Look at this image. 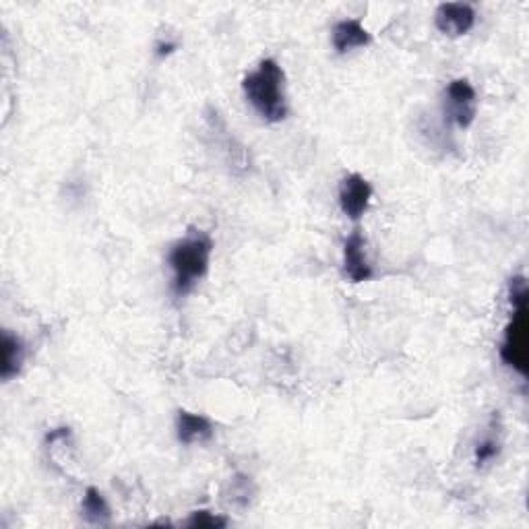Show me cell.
I'll return each instance as SVG.
<instances>
[{
    "label": "cell",
    "mask_w": 529,
    "mask_h": 529,
    "mask_svg": "<svg viewBox=\"0 0 529 529\" xmlns=\"http://www.w3.org/2000/svg\"><path fill=\"white\" fill-rule=\"evenodd\" d=\"M211 252H214V240L203 230L190 228L188 234L172 246L168 255V265L174 273L172 292L176 298H182L195 290L209 271Z\"/></svg>",
    "instance_id": "6da1fadb"
},
{
    "label": "cell",
    "mask_w": 529,
    "mask_h": 529,
    "mask_svg": "<svg viewBox=\"0 0 529 529\" xmlns=\"http://www.w3.org/2000/svg\"><path fill=\"white\" fill-rule=\"evenodd\" d=\"M242 89L246 100L267 123H281L287 116L286 75L273 59L260 60V65L244 77Z\"/></svg>",
    "instance_id": "7a4b0ae2"
},
{
    "label": "cell",
    "mask_w": 529,
    "mask_h": 529,
    "mask_svg": "<svg viewBox=\"0 0 529 529\" xmlns=\"http://www.w3.org/2000/svg\"><path fill=\"white\" fill-rule=\"evenodd\" d=\"M527 281L524 275L511 279L509 302L513 306V316L505 329L503 343H500V360L511 366L521 377H527L529 370V324H527Z\"/></svg>",
    "instance_id": "3957f363"
},
{
    "label": "cell",
    "mask_w": 529,
    "mask_h": 529,
    "mask_svg": "<svg viewBox=\"0 0 529 529\" xmlns=\"http://www.w3.org/2000/svg\"><path fill=\"white\" fill-rule=\"evenodd\" d=\"M444 110L447 116L460 126L470 129L478 114V96L468 79H453L444 91Z\"/></svg>",
    "instance_id": "277c9868"
},
{
    "label": "cell",
    "mask_w": 529,
    "mask_h": 529,
    "mask_svg": "<svg viewBox=\"0 0 529 529\" xmlns=\"http://www.w3.org/2000/svg\"><path fill=\"white\" fill-rule=\"evenodd\" d=\"M372 199L370 182L360 174L345 176L340 185V207L350 220H360Z\"/></svg>",
    "instance_id": "5b68a950"
},
{
    "label": "cell",
    "mask_w": 529,
    "mask_h": 529,
    "mask_svg": "<svg viewBox=\"0 0 529 529\" xmlns=\"http://www.w3.org/2000/svg\"><path fill=\"white\" fill-rule=\"evenodd\" d=\"M434 23L449 38H461L474 30L476 11L463 3H444L434 13Z\"/></svg>",
    "instance_id": "8992f818"
},
{
    "label": "cell",
    "mask_w": 529,
    "mask_h": 529,
    "mask_svg": "<svg viewBox=\"0 0 529 529\" xmlns=\"http://www.w3.org/2000/svg\"><path fill=\"white\" fill-rule=\"evenodd\" d=\"M366 240L360 234V230H354L350 238L343 244V271L354 284H362L375 278V269L366 259Z\"/></svg>",
    "instance_id": "52a82bcc"
},
{
    "label": "cell",
    "mask_w": 529,
    "mask_h": 529,
    "mask_svg": "<svg viewBox=\"0 0 529 529\" xmlns=\"http://www.w3.org/2000/svg\"><path fill=\"white\" fill-rule=\"evenodd\" d=\"M176 434L182 444L205 442L214 436V426L205 415L180 410L176 415Z\"/></svg>",
    "instance_id": "ba28073f"
},
{
    "label": "cell",
    "mask_w": 529,
    "mask_h": 529,
    "mask_svg": "<svg viewBox=\"0 0 529 529\" xmlns=\"http://www.w3.org/2000/svg\"><path fill=\"white\" fill-rule=\"evenodd\" d=\"M372 41L370 33L358 19H343L333 27V48L340 54L364 48Z\"/></svg>",
    "instance_id": "9c48e42d"
},
{
    "label": "cell",
    "mask_w": 529,
    "mask_h": 529,
    "mask_svg": "<svg viewBox=\"0 0 529 529\" xmlns=\"http://www.w3.org/2000/svg\"><path fill=\"white\" fill-rule=\"evenodd\" d=\"M25 360L23 342L17 335L3 331V364H0V377L3 380H11L21 372Z\"/></svg>",
    "instance_id": "30bf717a"
},
{
    "label": "cell",
    "mask_w": 529,
    "mask_h": 529,
    "mask_svg": "<svg viewBox=\"0 0 529 529\" xmlns=\"http://www.w3.org/2000/svg\"><path fill=\"white\" fill-rule=\"evenodd\" d=\"M83 517H86L87 524L91 525H108L110 524V506L105 503L104 495L94 486H89L86 490V497H83V505H81Z\"/></svg>",
    "instance_id": "8fae6325"
},
{
    "label": "cell",
    "mask_w": 529,
    "mask_h": 529,
    "mask_svg": "<svg viewBox=\"0 0 529 529\" xmlns=\"http://www.w3.org/2000/svg\"><path fill=\"white\" fill-rule=\"evenodd\" d=\"M498 453H500V441L492 434L486 436V439L479 441L476 447V465L478 468H482V465L497 460Z\"/></svg>",
    "instance_id": "7c38bea8"
},
{
    "label": "cell",
    "mask_w": 529,
    "mask_h": 529,
    "mask_svg": "<svg viewBox=\"0 0 529 529\" xmlns=\"http://www.w3.org/2000/svg\"><path fill=\"white\" fill-rule=\"evenodd\" d=\"M228 525V519L217 517V515H211L209 511H195L187 521V527L195 529H220Z\"/></svg>",
    "instance_id": "4fadbf2b"
},
{
    "label": "cell",
    "mask_w": 529,
    "mask_h": 529,
    "mask_svg": "<svg viewBox=\"0 0 529 529\" xmlns=\"http://www.w3.org/2000/svg\"><path fill=\"white\" fill-rule=\"evenodd\" d=\"M251 495H252L251 478L236 476L234 479H232V497H230L232 503L240 505V506H246V505H249V500H251Z\"/></svg>",
    "instance_id": "5bb4252c"
},
{
    "label": "cell",
    "mask_w": 529,
    "mask_h": 529,
    "mask_svg": "<svg viewBox=\"0 0 529 529\" xmlns=\"http://www.w3.org/2000/svg\"><path fill=\"white\" fill-rule=\"evenodd\" d=\"M178 44H174V41H160L158 46H155V54H158V59H166V56H170Z\"/></svg>",
    "instance_id": "9a60e30c"
}]
</instances>
